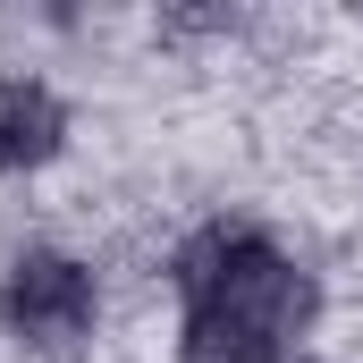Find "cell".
Wrapping results in <instances>:
<instances>
[{"label": "cell", "mask_w": 363, "mask_h": 363, "mask_svg": "<svg viewBox=\"0 0 363 363\" xmlns=\"http://www.w3.org/2000/svg\"><path fill=\"white\" fill-rule=\"evenodd\" d=\"M178 363H287L321 321V271L254 220H194L169 245Z\"/></svg>", "instance_id": "6da1fadb"}, {"label": "cell", "mask_w": 363, "mask_h": 363, "mask_svg": "<svg viewBox=\"0 0 363 363\" xmlns=\"http://www.w3.org/2000/svg\"><path fill=\"white\" fill-rule=\"evenodd\" d=\"M0 330L34 363H85L101 330V279L68 245H26L0 271Z\"/></svg>", "instance_id": "7a4b0ae2"}, {"label": "cell", "mask_w": 363, "mask_h": 363, "mask_svg": "<svg viewBox=\"0 0 363 363\" xmlns=\"http://www.w3.org/2000/svg\"><path fill=\"white\" fill-rule=\"evenodd\" d=\"M77 118L43 77H0V178H43L68 152Z\"/></svg>", "instance_id": "3957f363"}, {"label": "cell", "mask_w": 363, "mask_h": 363, "mask_svg": "<svg viewBox=\"0 0 363 363\" xmlns=\"http://www.w3.org/2000/svg\"><path fill=\"white\" fill-rule=\"evenodd\" d=\"M287 363H321V355H287Z\"/></svg>", "instance_id": "277c9868"}]
</instances>
